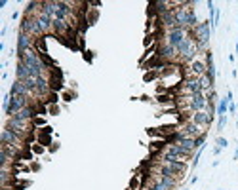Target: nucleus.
Instances as JSON below:
<instances>
[{
  "label": "nucleus",
  "instance_id": "nucleus-1",
  "mask_svg": "<svg viewBox=\"0 0 238 190\" xmlns=\"http://www.w3.org/2000/svg\"><path fill=\"white\" fill-rule=\"evenodd\" d=\"M19 31L21 32H27V34H31L34 38L46 36L44 31H42V27H40V23H38V19L34 15H23L21 21H19Z\"/></svg>",
  "mask_w": 238,
  "mask_h": 190
},
{
  "label": "nucleus",
  "instance_id": "nucleus-2",
  "mask_svg": "<svg viewBox=\"0 0 238 190\" xmlns=\"http://www.w3.org/2000/svg\"><path fill=\"white\" fill-rule=\"evenodd\" d=\"M36 48V38L27 34V32H21L17 31V42H15V55H21L25 53L27 50H33Z\"/></svg>",
  "mask_w": 238,
  "mask_h": 190
},
{
  "label": "nucleus",
  "instance_id": "nucleus-3",
  "mask_svg": "<svg viewBox=\"0 0 238 190\" xmlns=\"http://www.w3.org/2000/svg\"><path fill=\"white\" fill-rule=\"evenodd\" d=\"M213 120H215V114H210L208 110H200V112H193V114H190V120L189 122H193L198 128H202V129L208 131V128H211Z\"/></svg>",
  "mask_w": 238,
  "mask_h": 190
},
{
  "label": "nucleus",
  "instance_id": "nucleus-4",
  "mask_svg": "<svg viewBox=\"0 0 238 190\" xmlns=\"http://www.w3.org/2000/svg\"><path fill=\"white\" fill-rule=\"evenodd\" d=\"M179 131H181L185 137H190V139H196V137H200V135L208 133L206 129L198 128V126H196V124H193V122H183V124H179Z\"/></svg>",
  "mask_w": 238,
  "mask_h": 190
},
{
  "label": "nucleus",
  "instance_id": "nucleus-5",
  "mask_svg": "<svg viewBox=\"0 0 238 190\" xmlns=\"http://www.w3.org/2000/svg\"><path fill=\"white\" fill-rule=\"evenodd\" d=\"M229 103H232V91H230V89L227 91V95H225L223 99L217 101V110H215L217 118H219V116H227V112H229Z\"/></svg>",
  "mask_w": 238,
  "mask_h": 190
},
{
  "label": "nucleus",
  "instance_id": "nucleus-6",
  "mask_svg": "<svg viewBox=\"0 0 238 190\" xmlns=\"http://www.w3.org/2000/svg\"><path fill=\"white\" fill-rule=\"evenodd\" d=\"M10 95H23V97H31V91L27 89L25 82H21V80H13L12 88H10ZM33 99V97H31ZM34 101V99H33Z\"/></svg>",
  "mask_w": 238,
  "mask_h": 190
},
{
  "label": "nucleus",
  "instance_id": "nucleus-7",
  "mask_svg": "<svg viewBox=\"0 0 238 190\" xmlns=\"http://www.w3.org/2000/svg\"><path fill=\"white\" fill-rule=\"evenodd\" d=\"M99 19V10L97 8H90L88 13H86V23H88V27H93L95 23H97Z\"/></svg>",
  "mask_w": 238,
  "mask_h": 190
},
{
  "label": "nucleus",
  "instance_id": "nucleus-8",
  "mask_svg": "<svg viewBox=\"0 0 238 190\" xmlns=\"http://www.w3.org/2000/svg\"><path fill=\"white\" fill-rule=\"evenodd\" d=\"M36 142H38V145H42V147H46V148H50V147L54 145L52 135H46V133H40V131H38V135H36Z\"/></svg>",
  "mask_w": 238,
  "mask_h": 190
},
{
  "label": "nucleus",
  "instance_id": "nucleus-9",
  "mask_svg": "<svg viewBox=\"0 0 238 190\" xmlns=\"http://www.w3.org/2000/svg\"><path fill=\"white\" fill-rule=\"evenodd\" d=\"M156 103L160 105H173V95L172 93H162V95H154Z\"/></svg>",
  "mask_w": 238,
  "mask_h": 190
},
{
  "label": "nucleus",
  "instance_id": "nucleus-10",
  "mask_svg": "<svg viewBox=\"0 0 238 190\" xmlns=\"http://www.w3.org/2000/svg\"><path fill=\"white\" fill-rule=\"evenodd\" d=\"M160 80V72L158 70H147L145 74H143V82L145 84H151V82H156Z\"/></svg>",
  "mask_w": 238,
  "mask_h": 190
},
{
  "label": "nucleus",
  "instance_id": "nucleus-11",
  "mask_svg": "<svg viewBox=\"0 0 238 190\" xmlns=\"http://www.w3.org/2000/svg\"><path fill=\"white\" fill-rule=\"evenodd\" d=\"M59 97H61V95H59L57 91H50V93H48V97L44 99V105H46V107H50V105H59Z\"/></svg>",
  "mask_w": 238,
  "mask_h": 190
},
{
  "label": "nucleus",
  "instance_id": "nucleus-12",
  "mask_svg": "<svg viewBox=\"0 0 238 190\" xmlns=\"http://www.w3.org/2000/svg\"><path fill=\"white\" fill-rule=\"evenodd\" d=\"M36 50L42 53V55H48V46H46V36L42 38H36Z\"/></svg>",
  "mask_w": 238,
  "mask_h": 190
},
{
  "label": "nucleus",
  "instance_id": "nucleus-13",
  "mask_svg": "<svg viewBox=\"0 0 238 190\" xmlns=\"http://www.w3.org/2000/svg\"><path fill=\"white\" fill-rule=\"evenodd\" d=\"M33 126H34L36 129H42V128L48 126V122H46V118H44V116H36L34 120H33Z\"/></svg>",
  "mask_w": 238,
  "mask_h": 190
},
{
  "label": "nucleus",
  "instance_id": "nucleus-14",
  "mask_svg": "<svg viewBox=\"0 0 238 190\" xmlns=\"http://www.w3.org/2000/svg\"><path fill=\"white\" fill-rule=\"evenodd\" d=\"M61 97H63L65 103H70L73 99H76V91H63V93H61Z\"/></svg>",
  "mask_w": 238,
  "mask_h": 190
},
{
  "label": "nucleus",
  "instance_id": "nucleus-15",
  "mask_svg": "<svg viewBox=\"0 0 238 190\" xmlns=\"http://www.w3.org/2000/svg\"><path fill=\"white\" fill-rule=\"evenodd\" d=\"M215 147H219V148L223 150V148H227V147H229V141H227L225 137H221V135H219V137L215 139Z\"/></svg>",
  "mask_w": 238,
  "mask_h": 190
},
{
  "label": "nucleus",
  "instance_id": "nucleus-16",
  "mask_svg": "<svg viewBox=\"0 0 238 190\" xmlns=\"http://www.w3.org/2000/svg\"><path fill=\"white\" fill-rule=\"evenodd\" d=\"M59 112H61L59 105H50V107H48V114H50V116H59Z\"/></svg>",
  "mask_w": 238,
  "mask_h": 190
},
{
  "label": "nucleus",
  "instance_id": "nucleus-17",
  "mask_svg": "<svg viewBox=\"0 0 238 190\" xmlns=\"http://www.w3.org/2000/svg\"><path fill=\"white\" fill-rule=\"evenodd\" d=\"M31 150H33V154H44V152H46V147L34 142V145H31Z\"/></svg>",
  "mask_w": 238,
  "mask_h": 190
},
{
  "label": "nucleus",
  "instance_id": "nucleus-18",
  "mask_svg": "<svg viewBox=\"0 0 238 190\" xmlns=\"http://www.w3.org/2000/svg\"><path fill=\"white\" fill-rule=\"evenodd\" d=\"M227 120H229L227 116H219V118H217V131H223V129H225V126H227Z\"/></svg>",
  "mask_w": 238,
  "mask_h": 190
},
{
  "label": "nucleus",
  "instance_id": "nucleus-19",
  "mask_svg": "<svg viewBox=\"0 0 238 190\" xmlns=\"http://www.w3.org/2000/svg\"><path fill=\"white\" fill-rule=\"evenodd\" d=\"M29 168H31V171H33V173H38V171L42 169V163H40V162H34V160H33Z\"/></svg>",
  "mask_w": 238,
  "mask_h": 190
},
{
  "label": "nucleus",
  "instance_id": "nucleus-20",
  "mask_svg": "<svg viewBox=\"0 0 238 190\" xmlns=\"http://www.w3.org/2000/svg\"><path fill=\"white\" fill-rule=\"evenodd\" d=\"M38 131H40V133H46V135H52V133H54V128L48 124L46 128H42V129H38Z\"/></svg>",
  "mask_w": 238,
  "mask_h": 190
},
{
  "label": "nucleus",
  "instance_id": "nucleus-21",
  "mask_svg": "<svg viewBox=\"0 0 238 190\" xmlns=\"http://www.w3.org/2000/svg\"><path fill=\"white\" fill-rule=\"evenodd\" d=\"M84 59H86V63H91L93 61V52H84Z\"/></svg>",
  "mask_w": 238,
  "mask_h": 190
},
{
  "label": "nucleus",
  "instance_id": "nucleus-22",
  "mask_svg": "<svg viewBox=\"0 0 238 190\" xmlns=\"http://www.w3.org/2000/svg\"><path fill=\"white\" fill-rule=\"evenodd\" d=\"M236 112H238V107L234 105V101H232V103H229V114H232V116H234Z\"/></svg>",
  "mask_w": 238,
  "mask_h": 190
},
{
  "label": "nucleus",
  "instance_id": "nucleus-23",
  "mask_svg": "<svg viewBox=\"0 0 238 190\" xmlns=\"http://www.w3.org/2000/svg\"><path fill=\"white\" fill-rule=\"evenodd\" d=\"M48 150H50V154H54V152H57V150H59V142H54V145H52L50 148H48Z\"/></svg>",
  "mask_w": 238,
  "mask_h": 190
},
{
  "label": "nucleus",
  "instance_id": "nucleus-24",
  "mask_svg": "<svg viewBox=\"0 0 238 190\" xmlns=\"http://www.w3.org/2000/svg\"><path fill=\"white\" fill-rule=\"evenodd\" d=\"M213 154L219 156V154H221V148H219V147H213Z\"/></svg>",
  "mask_w": 238,
  "mask_h": 190
},
{
  "label": "nucleus",
  "instance_id": "nucleus-25",
  "mask_svg": "<svg viewBox=\"0 0 238 190\" xmlns=\"http://www.w3.org/2000/svg\"><path fill=\"white\" fill-rule=\"evenodd\" d=\"M234 160H238V148H236V152H234Z\"/></svg>",
  "mask_w": 238,
  "mask_h": 190
},
{
  "label": "nucleus",
  "instance_id": "nucleus-26",
  "mask_svg": "<svg viewBox=\"0 0 238 190\" xmlns=\"http://www.w3.org/2000/svg\"><path fill=\"white\" fill-rule=\"evenodd\" d=\"M236 27H238V19H236Z\"/></svg>",
  "mask_w": 238,
  "mask_h": 190
},
{
  "label": "nucleus",
  "instance_id": "nucleus-27",
  "mask_svg": "<svg viewBox=\"0 0 238 190\" xmlns=\"http://www.w3.org/2000/svg\"><path fill=\"white\" fill-rule=\"evenodd\" d=\"M185 190H189V188H185Z\"/></svg>",
  "mask_w": 238,
  "mask_h": 190
}]
</instances>
